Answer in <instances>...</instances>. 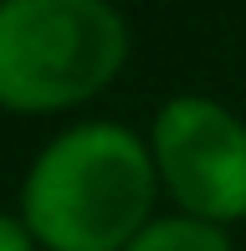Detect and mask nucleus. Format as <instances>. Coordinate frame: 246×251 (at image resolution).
<instances>
[{
	"instance_id": "nucleus-3",
	"label": "nucleus",
	"mask_w": 246,
	"mask_h": 251,
	"mask_svg": "<svg viewBox=\"0 0 246 251\" xmlns=\"http://www.w3.org/2000/svg\"><path fill=\"white\" fill-rule=\"evenodd\" d=\"M154 154L190 221L246 215V128L221 102L174 98L154 123Z\"/></svg>"
},
{
	"instance_id": "nucleus-1",
	"label": "nucleus",
	"mask_w": 246,
	"mask_h": 251,
	"mask_svg": "<svg viewBox=\"0 0 246 251\" xmlns=\"http://www.w3.org/2000/svg\"><path fill=\"white\" fill-rule=\"evenodd\" d=\"M154 164L118 123H82L31 164L26 226L51 251H128L149 226Z\"/></svg>"
},
{
	"instance_id": "nucleus-5",
	"label": "nucleus",
	"mask_w": 246,
	"mask_h": 251,
	"mask_svg": "<svg viewBox=\"0 0 246 251\" xmlns=\"http://www.w3.org/2000/svg\"><path fill=\"white\" fill-rule=\"evenodd\" d=\"M0 251H31L26 226H16V221H5V215H0Z\"/></svg>"
},
{
	"instance_id": "nucleus-4",
	"label": "nucleus",
	"mask_w": 246,
	"mask_h": 251,
	"mask_svg": "<svg viewBox=\"0 0 246 251\" xmlns=\"http://www.w3.org/2000/svg\"><path fill=\"white\" fill-rule=\"evenodd\" d=\"M128 251H231V246H226V236L216 226L180 215V221H154Z\"/></svg>"
},
{
	"instance_id": "nucleus-2",
	"label": "nucleus",
	"mask_w": 246,
	"mask_h": 251,
	"mask_svg": "<svg viewBox=\"0 0 246 251\" xmlns=\"http://www.w3.org/2000/svg\"><path fill=\"white\" fill-rule=\"evenodd\" d=\"M128 31L98 0H10L0 5V102L67 108L118 72Z\"/></svg>"
}]
</instances>
